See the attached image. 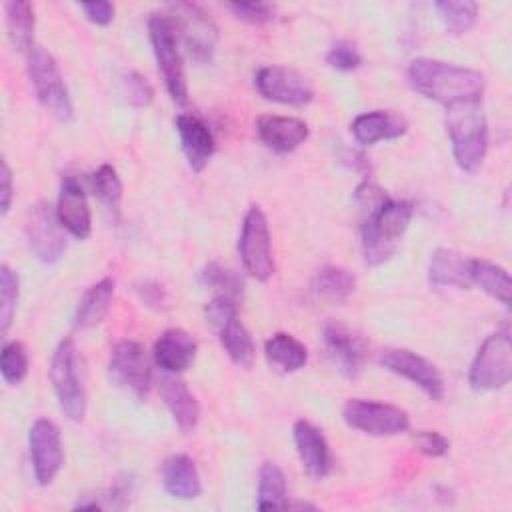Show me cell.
<instances>
[{
    "label": "cell",
    "mask_w": 512,
    "mask_h": 512,
    "mask_svg": "<svg viewBox=\"0 0 512 512\" xmlns=\"http://www.w3.org/2000/svg\"><path fill=\"white\" fill-rule=\"evenodd\" d=\"M356 202L364 212L362 254L368 266L384 264L408 230L414 206L408 200L388 198L382 188L364 180L356 188Z\"/></svg>",
    "instance_id": "1"
},
{
    "label": "cell",
    "mask_w": 512,
    "mask_h": 512,
    "mask_svg": "<svg viewBox=\"0 0 512 512\" xmlns=\"http://www.w3.org/2000/svg\"><path fill=\"white\" fill-rule=\"evenodd\" d=\"M406 76L412 90L444 106L464 100H482L484 74L474 68L456 66L436 58H414Z\"/></svg>",
    "instance_id": "2"
},
{
    "label": "cell",
    "mask_w": 512,
    "mask_h": 512,
    "mask_svg": "<svg viewBox=\"0 0 512 512\" xmlns=\"http://www.w3.org/2000/svg\"><path fill=\"white\" fill-rule=\"evenodd\" d=\"M446 130L456 164L466 172L478 170L488 150V124L482 100L446 106Z\"/></svg>",
    "instance_id": "3"
},
{
    "label": "cell",
    "mask_w": 512,
    "mask_h": 512,
    "mask_svg": "<svg viewBox=\"0 0 512 512\" xmlns=\"http://www.w3.org/2000/svg\"><path fill=\"white\" fill-rule=\"evenodd\" d=\"M26 70L38 102L56 120L70 124L74 120V104L54 56L46 48L34 44L26 54Z\"/></svg>",
    "instance_id": "4"
},
{
    "label": "cell",
    "mask_w": 512,
    "mask_h": 512,
    "mask_svg": "<svg viewBox=\"0 0 512 512\" xmlns=\"http://www.w3.org/2000/svg\"><path fill=\"white\" fill-rule=\"evenodd\" d=\"M148 34L156 56L158 70L164 78L166 90L176 104L188 102V84L182 54L178 50V32L168 12H154L148 18Z\"/></svg>",
    "instance_id": "5"
},
{
    "label": "cell",
    "mask_w": 512,
    "mask_h": 512,
    "mask_svg": "<svg viewBox=\"0 0 512 512\" xmlns=\"http://www.w3.org/2000/svg\"><path fill=\"white\" fill-rule=\"evenodd\" d=\"M50 382L62 414L74 422L86 414V390L80 372L78 350L72 338L58 342L50 362Z\"/></svg>",
    "instance_id": "6"
},
{
    "label": "cell",
    "mask_w": 512,
    "mask_h": 512,
    "mask_svg": "<svg viewBox=\"0 0 512 512\" xmlns=\"http://www.w3.org/2000/svg\"><path fill=\"white\" fill-rule=\"evenodd\" d=\"M512 378V342L508 330L492 332L478 346L470 364V386L478 392L504 388Z\"/></svg>",
    "instance_id": "7"
},
{
    "label": "cell",
    "mask_w": 512,
    "mask_h": 512,
    "mask_svg": "<svg viewBox=\"0 0 512 512\" xmlns=\"http://www.w3.org/2000/svg\"><path fill=\"white\" fill-rule=\"evenodd\" d=\"M176 32L180 34L188 56L196 64H208L216 50L218 28L212 18L198 6L190 2H174L166 6Z\"/></svg>",
    "instance_id": "8"
},
{
    "label": "cell",
    "mask_w": 512,
    "mask_h": 512,
    "mask_svg": "<svg viewBox=\"0 0 512 512\" xmlns=\"http://www.w3.org/2000/svg\"><path fill=\"white\" fill-rule=\"evenodd\" d=\"M238 254L244 270L252 278L266 282L274 274L272 236H270L266 214L262 212L260 206H250L242 220Z\"/></svg>",
    "instance_id": "9"
},
{
    "label": "cell",
    "mask_w": 512,
    "mask_h": 512,
    "mask_svg": "<svg viewBox=\"0 0 512 512\" xmlns=\"http://www.w3.org/2000/svg\"><path fill=\"white\" fill-rule=\"evenodd\" d=\"M108 378L110 382L130 394L136 400H144L150 392V364L146 352L136 340H120L110 350L108 360Z\"/></svg>",
    "instance_id": "10"
},
{
    "label": "cell",
    "mask_w": 512,
    "mask_h": 512,
    "mask_svg": "<svg viewBox=\"0 0 512 512\" xmlns=\"http://www.w3.org/2000/svg\"><path fill=\"white\" fill-rule=\"evenodd\" d=\"M344 422L370 436H396L410 428V416L406 410L364 398H350L342 408Z\"/></svg>",
    "instance_id": "11"
},
{
    "label": "cell",
    "mask_w": 512,
    "mask_h": 512,
    "mask_svg": "<svg viewBox=\"0 0 512 512\" xmlns=\"http://www.w3.org/2000/svg\"><path fill=\"white\" fill-rule=\"evenodd\" d=\"M26 240L28 248L40 262L54 264L62 258V254L66 252V234L64 226L58 220L56 208L40 202L28 212Z\"/></svg>",
    "instance_id": "12"
},
{
    "label": "cell",
    "mask_w": 512,
    "mask_h": 512,
    "mask_svg": "<svg viewBox=\"0 0 512 512\" xmlns=\"http://www.w3.org/2000/svg\"><path fill=\"white\" fill-rule=\"evenodd\" d=\"M260 96L278 104L304 106L314 98L312 82L298 70L286 66H262L254 76Z\"/></svg>",
    "instance_id": "13"
},
{
    "label": "cell",
    "mask_w": 512,
    "mask_h": 512,
    "mask_svg": "<svg viewBox=\"0 0 512 512\" xmlns=\"http://www.w3.org/2000/svg\"><path fill=\"white\" fill-rule=\"evenodd\" d=\"M380 364L388 372L398 374L410 380L412 384H416L432 400L440 402L444 398V392H446L444 378L440 370L424 356L406 348H386L380 354Z\"/></svg>",
    "instance_id": "14"
},
{
    "label": "cell",
    "mask_w": 512,
    "mask_h": 512,
    "mask_svg": "<svg viewBox=\"0 0 512 512\" xmlns=\"http://www.w3.org/2000/svg\"><path fill=\"white\" fill-rule=\"evenodd\" d=\"M28 448L36 482L40 486L50 484L64 462L60 428L48 418L34 420L28 430Z\"/></svg>",
    "instance_id": "15"
},
{
    "label": "cell",
    "mask_w": 512,
    "mask_h": 512,
    "mask_svg": "<svg viewBox=\"0 0 512 512\" xmlns=\"http://www.w3.org/2000/svg\"><path fill=\"white\" fill-rule=\"evenodd\" d=\"M56 214L60 224L72 236L84 240L92 232V214L82 184L74 176H64L60 182Z\"/></svg>",
    "instance_id": "16"
},
{
    "label": "cell",
    "mask_w": 512,
    "mask_h": 512,
    "mask_svg": "<svg viewBox=\"0 0 512 512\" xmlns=\"http://www.w3.org/2000/svg\"><path fill=\"white\" fill-rule=\"evenodd\" d=\"M324 350L336 370L346 378H358L364 368V346L358 336L340 324H328L322 334Z\"/></svg>",
    "instance_id": "17"
},
{
    "label": "cell",
    "mask_w": 512,
    "mask_h": 512,
    "mask_svg": "<svg viewBox=\"0 0 512 512\" xmlns=\"http://www.w3.org/2000/svg\"><path fill=\"white\" fill-rule=\"evenodd\" d=\"M174 124H176L180 146L188 160V166L194 172H202L216 150V140L212 130L204 120H200L194 114H178Z\"/></svg>",
    "instance_id": "18"
},
{
    "label": "cell",
    "mask_w": 512,
    "mask_h": 512,
    "mask_svg": "<svg viewBox=\"0 0 512 512\" xmlns=\"http://www.w3.org/2000/svg\"><path fill=\"white\" fill-rule=\"evenodd\" d=\"M292 436L306 474L316 480L324 478L330 472V448L322 430L308 420H296Z\"/></svg>",
    "instance_id": "19"
},
{
    "label": "cell",
    "mask_w": 512,
    "mask_h": 512,
    "mask_svg": "<svg viewBox=\"0 0 512 512\" xmlns=\"http://www.w3.org/2000/svg\"><path fill=\"white\" fill-rule=\"evenodd\" d=\"M198 344L194 336L182 328L164 330L152 348V356L158 368L168 374H180L190 368L196 358Z\"/></svg>",
    "instance_id": "20"
},
{
    "label": "cell",
    "mask_w": 512,
    "mask_h": 512,
    "mask_svg": "<svg viewBox=\"0 0 512 512\" xmlns=\"http://www.w3.org/2000/svg\"><path fill=\"white\" fill-rule=\"evenodd\" d=\"M352 136L362 146H372L380 140H394L406 134L408 122L402 114L392 110H372L358 114L350 126Z\"/></svg>",
    "instance_id": "21"
},
{
    "label": "cell",
    "mask_w": 512,
    "mask_h": 512,
    "mask_svg": "<svg viewBox=\"0 0 512 512\" xmlns=\"http://www.w3.org/2000/svg\"><path fill=\"white\" fill-rule=\"evenodd\" d=\"M256 130L260 140L278 154L296 150L308 138V124L294 116H262Z\"/></svg>",
    "instance_id": "22"
},
{
    "label": "cell",
    "mask_w": 512,
    "mask_h": 512,
    "mask_svg": "<svg viewBox=\"0 0 512 512\" xmlns=\"http://www.w3.org/2000/svg\"><path fill=\"white\" fill-rule=\"evenodd\" d=\"M428 280L436 288H470L472 276H470V258H464V254L452 250V248H436L430 256L428 264Z\"/></svg>",
    "instance_id": "23"
},
{
    "label": "cell",
    "mask_w": 512,
    "mask_h": 512,
    "mask_svg": "<svg viewBox=\"0 0 512 512\" xmlns=\"http://www.w3.org/2000/svg\"><path fill=\"white\" fill-rule=\"evenodd\" d=\"M162 484L170 496L180 500L198 498L202 492L198 468L186 454H172L162 462Z\"/></svg>",
    "instance_id": "24"
},
{
    "label": "cell",
    "mask_w": 512,
    "mask_h": 512,
    "mask_svg": "<svg viewBox=\"0 0 512 512\" xmlns=\"http://www.w3.org/2000/svg\"><path fill=\"white\" fill-rule=\"evenodd\" d=\"M158 390L178 428L182 432H192L200 418V406L196 396L188 390V386L180 378L164 376L160 380Z\"/></svg>",
    "instance_id": "25"
},
{
    "label": "cell",
    "mask_w": 512,
    "mask_h": 512,
    "mask_svg": "<svg viewBox=\"0 0 512 512\" xmlns=\"http://www.w3.org/2000/svg\"><path fill=\"white\" fill-rule=\"evenodd\" d=\"M114 298V280L112 278H102L94 282L78 300L76 312H74V328L76 330H88L98 326L112 304Z\"/></svg>",
    "instance_id": "26"
},
{
    "label": "cell",
    "mask_w": 512,
    "mask_h": 512,
    "mask_svg": "<svg viewBox=\"0 0 512 512\" xmlns=\"http://www.w3.org/2000/svg\"><path fill=\"white\" fill-rule=\"evenodd\" d=\"M312 290L330 304H344L356 290V278L342 266H322L312 278Z\"/></svg>",
    "instance_id": "27"
},
{
    "label": "cell",
    "mask_w": 512,
    "mask_h": 512,
    "mask_svg": "<svg viewBox=\"0 0 512 512\" xmlns=\"http://www.w3.org/2000/svg\"><path fill=\"white\" fill-rule=\"evenodd\" d=\"M266 360L280 372H296L308 362L306 346L288 332L272 334L264 344Z\"/></svg>",
    "instance_id": "28"
},
{
    "label": "cell",
    "mask_w": 512,
    "mask_h": 512,
    "mask_svg": "<svg viewBox=\"0 0 512 512\" xmlns=\"http://www.w3.org/2000/svg\"><path fill=\"white\" fill-rule=\"evenodd\" d=\"M6 30L10 44L18 52H30L34 48V6L26 0H10L4 4Z\"/></svg>",
    "instance_id": "29"
},
{
    "label": "cell",
    "mask_w": 512,
    "mask_h": 512,
    "mask_svg": "<svg viewBox=\"0 0 512 512\" xmlns=\"http://www.w3.org/2000/svg\"><path fill=\"white\" fill-rule=\"evenodd\" d=\"M470 276L472 284L480 286L488 296L496 298L504 306H510V274L496 262L486 258H470Z\"/></svg>",
    "instance_id": "30"
},
{
    "label": "cell",
    "mask_w": 512,
    "mask_h": 512,
    "mask_svg": "<svg viewBox=\"0 0 512 512\" xmlns=\"http://www.w3.org/2000/svg\"><path fill=\"white\" fill-rule=\"evenodd\" d=\"M218 338H220V344L222 348L226 350L228 358L248 370L252 364H254V358H256V348H254V342H252V336L250 332L246 330V326L238 320V316L230 318L228 322H224L218 330Z\"/></svg>",
    "instance_id": "31"
},
{
    "label": "cell",
    "mask_w": 512,
    "mask_h": 512,
    "mask_svg": "<svg viewBox=\"0 0 512 512\" xmlns=\"http://www.w3.org/2000/svg\"><path fill=\"white\" fill-rule=\"evenodd\" d=\"M286 476L282 468L274 462H264L258 472V494L256 508L258 510H284L286 508Z\"/></svg>",
    "instance_id": "32"
},
{
    "label": "cell",
    "mask_w": 512,
    "mask_h": 512,
    "mask_svg": "<svg viewBox=\"0 0 512 512\" xmlns=\"http://www.w3.org/2000/svg\"><path fill=\"white\" fill-rule=\"evenodd\" d=\"M90 188L102 208L108 212L110 220L118 224L122 206V182L118 172L110 164L98 166L90 176Z\"/></svg>",
    "instance_id": "33"
},
{
    "label": "cell",
    "mask_w": 512,
    "mask_h": 512,
    "mask_svg": "<svg viewBox=\"0 0 512 512\" xmlns=\"http://www.w3.org/2000/svg\"><path fill=\"white\" fill-rule=\"evenodd\" d=\"M446 30L454 36H460V34H466L474 22H476V16H478V4L472 2V0H440L434 4Z\"/></svg>",
    "instance_id": "34"
},
{
    "label": "cell",
    "mask_w": 512,
    "mask_h": 512,
    "mask_svg": "<svg viewBox=\"0 0 512 512\" xmlns=\"http://www.w3.org/2000/svg\"><path fill=\"white\" fill-rule=\"evenodd\" d=\"M200 284L210 288V290H216L218 296L232 298L234 302H238L242 298V294H244L242 278L236 272H232L230 268L220 266L218 262H208L202 268Z\"/></svg>",
    "instance_id": "35"
},
{
    "label": "cell",
    "mask_w": 512,
    "mask_h": 512,
    "mask_svg": "<svg viewBox=\"0 0 512 512\" xmlns=\"http://www.w3.org/2000/svg\"><path fill=\"white\" fill-rule=\"evenodd\" d=\"M0 372L6 384L16 386L20 384L28 374V354L22 342L12 340L4 344L0 354Z\"/></svg>",
    "instance_id": "36"
},
{
    "label": "cell",
    "mask_w": 512,
    "mask_h": 512,
    "mask_svg": "<svg viewBox=\"0 0 512 512\" xmlns=\"http://www.w3.org/2000/svg\"><path fill=\"white\" fill-rule=\"evenodd\" d=\"M18 274L8 266H0V330L2 334L8 332L14 312H16V302H18Z\"/></svg>",
    "instance_id": "37"
},
{
    "label": "cell",
    "mask_w": 512,
    "mask_h": 512,
    "mask_svg": "<svg viewBox=\"0 0 512 512\" xmlns=\"http://www.w3.org/2000/svg\"><path fill=\"white\" fill-rule=\"evenodd\" d=\"M120 84H122V94L126 96L128 104H132L134 108H146L152 104L154 90L142 74H138L134 70L124 72L120 78Z\"/></svg>",
    "instance_id": "38"
},
{
    "label": "cell",
    "mask_w": 512,
    "mask_h": 512,
    "mask_svg": "<svg viewBox=\"0 0 512 512\" xmlns=\"http://www.w3.org/2000/svg\"><path fill=\"white\" fill-rule=\"evenodd\" d=\"M134 494V476L124 472L118 474L112 484L108 486V490L100 496L102 498V508H112V510H122L126 506H130Z\"/></svg>",
    "instance_id": "39"
},
{
    "label": "cell",
    "mask_w": 512,
    "mask_h": 512,
    "mask_svg": "<svg viewBox=\"0 0 512 512\" xmlns=\"http://www.w3.org/2000/svg\"><path fill=\"white\" fill-rule=\"evenodd\" d=\"M326 62H328L330 68L350 72V70H356L362 64V54H360V50L354 42L338 40L326 52Z\"/></svg>",
    "instance_id": "40"
},
{
    "label": "cell",
    "mask_w": 512,
    "mask_h": 512,
    "mask_svg": "<svg viewBox=\"0 0 512 512\" xmlns=\"http://www.w3.org/2000/svg\"><path fill=\"white\" fill-rule=\"evenodd\" d=\"M228 10L244 22L250 24H264L270 22L274 16V6L268 2H230Z\"/></svg>",
    "instance_id": "41"
},
{
    "label": "cell",
    "mask_w": 512,
    "mask_h": 512,
    "mask_svg": "<svg viewBox=\"0 0 512 512\" xmlns=\"http://www.w3.org/2000/svg\"><path fill=\"white\" fill-rule=\"evenodd\" d=\"M412 440H414V446L426 454V456H432V458H438V456H444L450 448V440L440 434V432H434V430H416L412 434Z\"/></svg>",
    "instance_id": "42"
},
{
    "label": "cell",
    "mask_w": 512,
    "mask_h": 512,
    "mask_svg": "<svg viewBox=\"0 0 512 512\" xmlns=\"http://www.w3.org/2000/svg\"><path fill=\"white\" fill-rule=\"evenodd\" d=\"M136 294L140 296V300L154 308V310H164L168 304V292L164 288L162 282L154 280V278H142L136 282Z\"/></svg>",
    "instance_id": "43"
},
{
    "label": "cell",
    "mask_w": 512,
    "mask_h": 512,
    "mask_svg": "<svg viewBox=\"0 0 512 512\" xmlns=\"http://www.w3.org/2000/svg\"><path fill=\"white\" fill-rule=\"evenodd\" d=\"M204 314H206V320L210 322V326L214 330H218L224 322H228L230 318L236 316V302L232 298H226V296H214L206 308H204Z\"/></svg>",
    "instance_id": "44"
},
{
    "label": "cell",
    "mask_w": 512,
    "mask_h": 512,
    "mask_svg": "<svg viewBox=\"0 0 512 512\" xmlns=\"http://www.w3.org/2000/svg\"><path fill=\"white\" fill-rule=\"evenodd\" d=\"M86 18L98 26H108L114 18V6L110 2H84L80 4Z\"/></svg>",
    "instance_id": "45"
},
{
    "label": "cell",
    "mask_w": 512,
    "mask_h": 512,
    "mask_svg": "<svg viewBox=\"0 0 512 512\" xmlns=\"http://www.w3.org/2000/svg\"><path fill=\"white\" fill-rule=\"evenodd\" d=\"M12 196H14L12 170H10L8 162H6V158H2V162H0V212H2V216L10 210Z\"/></svg>",
    "instance_id": "46"
}]
</instances>
